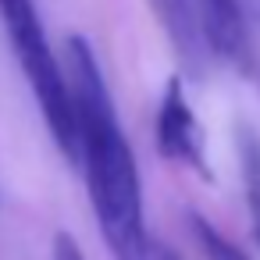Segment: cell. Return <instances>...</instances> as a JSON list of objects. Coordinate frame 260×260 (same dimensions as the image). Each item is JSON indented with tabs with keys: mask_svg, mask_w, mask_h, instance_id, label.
Returning <instances> with one entry per match:
<instances>
[{
	"mask_svg": "<svg viewBox=\"0 0 260 260\" xmlns=\"http://www.w3.org/2000/svg\"><path fill=\"white\" fill-rule=\"evenodd\" d=\"M157 150L175 160L185 164L189 171L203 175L210 182V164H207V146H203V128L196 111L185 100V86L178 75H171L160 89V104H157Z\"/></svg>",
	"mask_w": 260,
	"mask_h": 260,
	"instance_id": "cell-3",
	"label": "cell"
},
{
	"mask_svg": "<svg viewBox=\"0 0 260 260\" xmlns=\"http://www.w3.org/2000/svg\"><path fill=\"white\" fill-rule=\"evenodd\" d=\"M54 260H86V253L79 249V242H75L68 232H61V235L54 239Z\"/></svg>",
	"mask_w": 260,
	"mask_h": 260,
	"instance_id": "cell-8",
	"label": "cell"
},
{
	"mask_svg": "<svg viewBox=\"0 0 260 260\" xmlns=\"http://www.w3.org/2000/svg\"><path fill=\"white\" fill-rule=\"evenodd\" d=\"M0 22H4L11 54L32 86V96L40 104V114L54 143L68 160H79V121H75V104L68 89V72L50 50L36 0H0Z\"/></svg>",
	"mask_w": 260,
	"mask_h": 260,
	"instance_id": "cell-2",
	"label": "cell"
},
{
	"mask_svg": "<svg viewBox=\"0 0 260 260\" xmlns=\"http://www.w3.org/2000/svg\"><path fill=\"white\" fill-rule=\"evenodd\" d=\"M200 11V29L207 47L224 57L235 68H249V32H246V18H242V4L239 0H196Z\"/></svg>",
	"mask_w": 260,
	"mask_h": 260,
	"instance_id": "cell-4",
	"label": "cell"
},
{
	"mask_svg": "<svg viewBox=\"0 0 260 260\" xmlns=\"http://www.w3.org/2000/svg\"><path fill=\"white\" fill-rule=\"evenodd\" d=\"M160 25L168 29L178 57L200 72L203 68V50H207V40H203V29H200V11H196V0H150Z\"/></svg>",
	"mask_w": 260,
	"mask_h": 260,
	"instance_id": "cell-5",
	"label": "cell"
},
{
	"mask_svg": "<svg viewBox=\"0 0 260 260\" xmlns=\"http://www.w3.org/2000/svg\"><path fill=\"white\" fill-rule=\"evenodd\" d=\"M239 164H242V182H246V200L253 214V232L260 242V139L253 128H239Z\"/></svg>",
	"mask_w": 260,
	"mask_h": 260,
	"instance_id": "cell-6",
	"label": "cell"
},
{
	"mask_svg": "<svg viewBox=\"0 0 260 260\" xmlns=\"http://www.w3.org/2000/svg\"><path fill=\"white\" fill-rule=\"evenodd\" d=\"M150 260H182V256H175L168 246H153V249H150Z\"/></svg>",
	"mask_w": 260,
	"mask_h": 260,
	"instance_id": "cell-9",
	"label": "cell"
},
{
	"mask_svg": "<svg viewBox=\"0 0 260 260\" xmlns=\"http://www.w3.org/2000/svg\"><path fill=\"white\" fill-rule=\"evenodd\" d=\"M185 224H189V232H192V239H196V246H200V253H203V260H249L228 235H221L203 214H196V210H189V217H185Z\"/></svg>",
	"mask_w": 260,
	"mask_h": 260,
	"instance_id": "cell-7",
	"label": "cell"
},
{
	"mask_svg": "<svg viewBox=\"0 0 260 260\" xmlns=\"http://www.w3.org/2000/svg\"><path fill=\"white\" fill-rule=\"evenodd\" d=\"M64 72L75 104L79 160L86 171V192L93 203L96 228L111 246L114 260H150L153 242L146 232V203H143L136 153L125 139L100 61L82 36H68Z\"/></svg>",
	"mask_w": 260,
	"mask_h": 260,
	"instance_id": "cell-1",
	"label": "cell"
}]
</instances>
